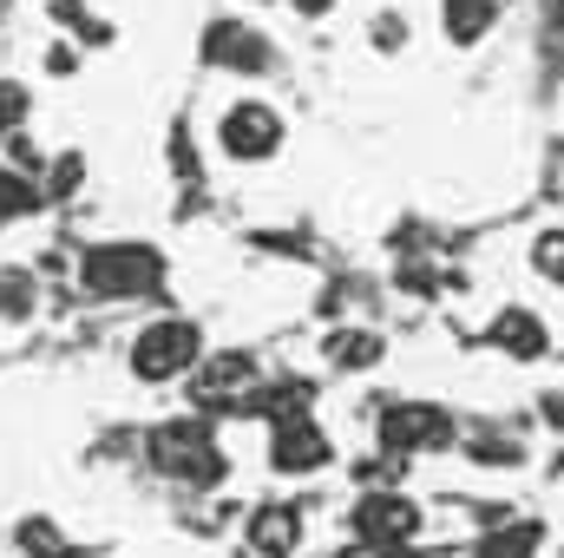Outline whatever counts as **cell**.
Wrapping results in <instances>:
<instances>
[{"label": "cell", "instance_id": "6da1fadb", "mask_svg": "<svg viewBox=\"0 0 564 558\" xmlns=\"http://www.w3.org/2000/svg\"><path fill=\"white\" fill-rule=\"evenodd\" d=\"M126 362H132V375L139 382H177V375H197V362H204V329L191 322V315H158V322H144L139 335H132V348H126Z\"/></svg>", "mask_w": 564, "mask_h": 558}, {"label": "cell", "instance_id": "7a4b0ae2", "mask_svg": "<svg viewBox=\"0 0 564 558\" xmlns=\"http://www.w3.org/2000/svg\"><path fill=\"white\" fill-rule=\"evenodd\" d=\"M151 466L171 473V480H184V486H217V480H224V453H217V440H210L204 420H171V427H158V433H151Z\"/></svg>", "mask_w": 564, "mask_h": 558}, {"label": "cell", "instance_id": "3957f363", "mask_svg": "<svg viewBox=\"0 0 564 558\" xmlns=\"http://www.w3.org/2000/svg\"><path fill=\"white\" fill-rule=\"evenodd\" d=\"M158 277H164V257L151 244H99L79 264V282L93 296H144V289H158Z\"/></svg>", "mask_w": 564, "mask_h": 558}, {"label": "cell", "instance_id": "277c9868", "mask_svg": "<svg viewBox=\"0 0 564 558\" xmlns=\"http://www.w3.org/2000/svg\"><path fill=\"white\" fill-rule=\"evenodd\" d=\"M348 526H355V546H381V552H408V546H414V533H421V506H414L408 493H394V486H381V493H361V500H355V513H348Z\"/></svg>", "mask_w": 564, "mask_h": 558}, {"label": "cell", "instance_id": "5b68a950", "mask_svg": "<svg viewBox=\"0 0 564 558\" xmlns=\"http://www.w3.org/2000/svg\"><path fill=\"white\" fill-rule=\"evenodd\" d=\"M217 144H224V158H237V164H263V158L282 151V112L263 106V99H237V106H224V119H217Z\"/></svg>", "mask_w": 564, "mask_h": 558}, {"label": "cell", "instance_id": "8992f818", "mask_svg": "<svg viewBox=\"0 0 564 558\" xmlns=\"http://www.w3.org/2000/svg\"><path fill=\"white\" fill-rule=\"evenodd\" d=\"M335 460V440H328V427L315 415H282L276 427H270V466L276 473H322Z\"/></svg>", "mask_w": 564, "mask_h": 558}, {"label": "cell", "instance_id": "52a82bcc", "mask_svg": "<svg viewBox=\"0 0 564 558\" xmlns=\"http://www.w3.org/2000/svg\"><path fill=\"white\" fill-rule=\"evenodd\" d=\"M381 447L401 460V453H426V447H446L453 440V420L440 415V408H421V401H401V408H388L381 415Z\"/></svg>", "mask_w": 564, "mask_h": 558}, {"label": "cell", "instance_id": "ba28073f", "mask_svg": "<svg viewBox=\"0 0 564 558\" xmlns=\"http://www.w3.org/2000/svg\"><path fill=\"white\" fill-rule=\"evenodd\" d=\"M295 546H302V513L289 500H270V506L250 513V526H243V552L250 558H289Z\"/></svg>", "mask_w": 564, "mask_h": 558}, {"label": "cell", "instance_id": "9c48e42d", "mask_svg": "<svg viewBox=\"0 0 564 558\" xmlns=\"http://www.w3.org/2000/svg\"><path fill=\"white\" fill-rule=\"evenodd\" d=\"M250 382H257V362L243 355V348H230V355H210V362H197V375H191V395L204 401V408H217V401H250Z\"/></svg>", "mask_w": 564, "mask_h": 558}, {"label": "cell", "instance_id": "30bf717a", "mask_svg": "<svg viewBox=\"0 0 564 558\" xmlns=\"http://www.w3.org/2000/svg\"><path fill=\"white\" fill-rule=\"evenodd\" d=\"M204 60H217V66H243V73H263V66H270V40L250 33V26H237V20H217V26L204 33Z\"/></svg>", "mask_w": 564, "mask_h": 558}, {"label": "cell", "instance_id": "8fae6325", "mask_svg": "<svg viewBox=\"0 0 564 558\" xmlns=\"http://www.w3.org/2000/svg\"><path fill=\"white\" fill-rule=\"evenodd\" d=\"M492 342H499V348H506L512 362H539L552 335H545V322H539L532 309H506V315L492 322Z\"/></svg>", "mask_w": 564, "mask_h": 558}, {"label": "cell", "instance_id": "7c38bea8", "mask_svg": "<svg viewBox=\"0 0 564 558\" xmlns=\"http://www.w3.org/2000/svg\"><path fill=\"white\" fill-rule=\"evenodd\" d=\"M499 20V0H446L440 7V26H446V40L453 46H473V40H486V26Z\"/></svg>", "mask_w": 564, "mask_h": 558}, {"label": "cell", "instance_id": "4fadbf2b", "mask_svg": "<svg viewBox=\"0 0 564 558\" xmlns=\"http://www.w3.org/2000/svg\"><path fill=\"white\" fill-rule=\"evenodd\" d=\"M539 546H545V526L539 519H512V526H499V533L479 539V558H532Z\"/></svg>", "mask_w": 564, "mask_h": 558}, {"label": "cell", "instance_id": "5bb4252c", "mask_svg": "<svg viewBox=\"0 0 564 558\" xmlns=\"http://www.w3.org/2000/svg\"><path fill=\"white\" fill-rule=\"evenodd\" d=\"M20 552L26 558H73V546L59 539L53 519H20Z\"/></svg>", "mask_w": 564, "mask_h": 558}, {"label": "cell", "instance_id": "9a60e30c", "mask_svg": "<svg viewBox=\"0 0 564 558\" xmlns=\"http://www.w3.org/2000/svg\"><path fill=\"white\" fill-rule=\"evenodd\" d=\"M328 362L335 368H375L381 362V335H335L328 342Z\"/></svg>", "mask_w": 564, "mask_h": 558}, {"label": "cell", "instance_id": "2e32d148", "mask_svg": "<svg viewBox=\"0 0 564 558\" xmlns=\"http://www.w3.org/2000/svg\"><path fill=\"white\" fill-rule=\"evenodd\" d=\"M26 211H40L33 178H20L13 164H0V217H26Z\"/></svg>", "mask_w": 564, "mask_h": 558}, {"label": "cell", "instance_id": "e0dca14e", "mask_svg": "<svg viewBox=\"0 0 564 558\" xmlns=\"http://www.w3.org/2000/svg\"><path fill=\"white\" fill-rule=\"evenodd\" d=\"M33 309V277L26 270H0V315H26Z\"/></svg>", "mask_w": 564, "mask_h": 558}, {"label": "cell", "instance_id": "ac0fdd59", "mask_svg": "<svg viewBox=\"0 0 564 558\" xmlns=\"http://www.w3.org/2000/svg\"><path fill=\"white\" fill-rule=\"evenodd\" d=\"M20 119H26V86L0 79V144H7V139H20Z\"/></svg>", "mask_w": 564, "mask_h": 558}, {"label": "cell", "instance_id": "d6986e66", "mask_svg": "<svg viewBox=\"0 0 564 558\" xmlns=\"http://www.w3.org/2000/svg\"><path fill=\"white\" fill-rule=\"evenodd\" d=\"M532 270L552 277V282H564V230H545V237L532 244Z\"/></svg>", "mask_w": 564, "mask_h": 558}, {"label": "cell", "instance_id": "ffe728a7", "mask_svg": "<svg viewBox=\"0 0 564 558\" xmlns=\"http://www.w3.org/2000/svg\"><path fill=\"white\" fill-rule=\"evenodd\" d=\"M401 33H408V26H401V13H381V20H375V40H388V46H401Z\"/></svg>", "mask_w": 564, "mask_h": 558}, {"label": "cell", "instance_id": "44dd1931", "mask_svg": "<svg viewBox=\"0 0 564 558\" xmlns=\"http://www.w3.org/2000/svg\"><path fill=\"white\" fill-rule=\"evenodd\" d=\"M341 558H408V552H381V546H348Z\"/></svg>", "mask_w": 564, "mask_h": 558}, {"label": "cell", "instance_id": "7402d4cb", "mask_svg": "<svg viewBox=\"0 0 564 558\" xmlns=\"http://www.w3.org/2000/svg\"><path fill=\"white\" fill-rule=\"evenodd\" d=\"M328 7H335V0H295V13H308V20H315V13H328Z\"/></svg>", "mask_w": 564, "mask_h": 558}, {"label": "cell", "instance_id": "603a6c76", "mask_svg": "<svg viewBox=\"0 0 564 558\" xmlns=\"http://www.w3.org/2000/svg\"><path fill=\"white\" fill-rule=\"evenodd\" d=\"M558 558H564V552H558Z\"/></svg>", "mask_w": 564, "mask_h": 558}]
</instances>
